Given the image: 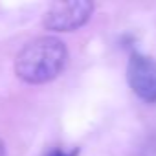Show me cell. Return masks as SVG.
I'll return each mask as SVG.
<instances>
[{
    "label": "cell",
    "instance_id": "obj_1",
    "mask_svg": "<svg viewBox=\"0 0 156 156\" xmlns=\"http://www.w3.org/2000/svg\"><path fill=\"white\" fill-rule=\"evenodd\" d=\"M68 61V50L57 37H39L28 42L15 59V73L30 85L48 83L62 72Z\"/></svg>",
    "mask_w": 156,
    "mask_h": 156
},
{
    "label": "cell",
    "instance_id": "obj_2",
    "mask_svg": "<svg viewBox=\"0 0 156 156\" xmlns=\"http://www.w3.org/2000/svg\"><path fill=\"white\" fill-rule=\"evenodd\" d=\"M94 11V4L88 0H72V2H57L44 13V28L51 31H73L85 26Z\"/></svg>",
    "mask_w": 156,
    "mask_h": 156
},
{
    "label": "cell",
    "instance_id": "obj_3",
    "mask_svg": "<svg viewBox=\"0 0 156 156\" xmlns=\"http://www.w3.org/2000/svg\"><path fill=\"white\" fill-rule=\"evenodd\" d=\"M127 81L141 101L156 103V61L152 57L132 53L127 64Z\"/></svg>",
    "mask_w": 156,
    "mask_h": 156
},
{
    "label": "cell",
    "instance_id": "obj_4",
    "mask_svg": "<svg viewBox=\"0 0 156 156\" xmlns=\"http://www.w3.org/2000/svg\"><path fill=\"white\" fill-rule=\"evenodd\" d=\"M77 149H72V151H64V149H53V151H50L46 156H77Z\"/></svg>",
    "mask_w": 156,
    "mask_h": 156
},
{
    "label": "cell",
    "instance_id": "obj_5",
    "mask_svg": "<svg viewBox=\"0 0 156 156\" xmlns=\"http://www.w3.org/2000/svg\"><path fill=\"white\" fill-rule=\"evenodd\" d=\"M0 156H6V147H4V141L0 140Z\"/></svg>",
    "mask_w": 156,
    "mask_h": 156
}]
</instances>
